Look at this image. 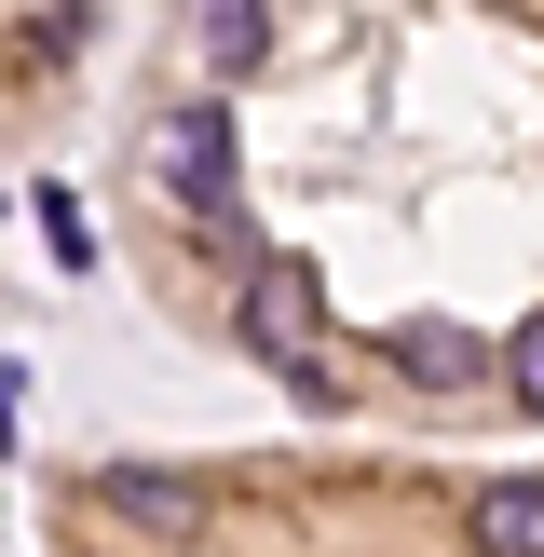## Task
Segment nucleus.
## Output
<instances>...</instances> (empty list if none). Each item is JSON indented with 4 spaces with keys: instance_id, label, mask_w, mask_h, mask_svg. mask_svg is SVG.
<instances>
[{
    "instance_id": "obj_6",
    "label": "nucleus",
    "mask_w": 544,
    "mask_h": 557,
    "mask_svg": "<svg viewBox=\"0 0 544 557\" xmlns=\"http://www.w3.org/2000/svg\"><path fill=\"white\" fill-rule=\"evenodd\" d=\"M109 517H136V531H205V490H190V476H150V462H123V476H109Z\"/></svg>"
},
{
    "instance_id": "obj_3",
    "label": "nucleus",
    "mask_w": 544,
    "mask_h": 557,
    "mask_svg": "<svg viewBox=\"0 0 544 557\" xmlns=\"http://www.w3.org/2000/svg\"><path fill=\"white\" fill-rule=\"evenodd\" d=\"M381 354H395V381H422V395H477V381H490V341L449 326V313H408Z\"/></svg>"
},
{
    "instance_id": "obj_7",
    "label": "nucleus",
    "mask_w": 544,
    "mask_h": 557,
    "mask_svg": "<svg viewBox=\"0 0 544 557\" xmlns=\"http://www.w3.org/2000/svg\"><path fill=\"white\" fill-rule=\"evenodd\" d=\"M490 368H504V395H517V408H531V422H544V313H531V326H517V341H504V354H490Z\"/></svg>"
},
{
    "instance_id": "obj_5",
    "label": "nucleus",
    "mask_w": 544,
    "mask_h": 557,
    "mask_svg": "<svg viewBox=\"0 0 544 557\" xmlns=\"http://www.w3.org/2000/svg\"><path fill=\"white\" fill-rule=\"evenodd\" d=\"M477 557H544V476H490L477 490Z\"/></svg>"
},
{
    "instance_id": "obj_1",
    "label": "nucleus",
    "mask_w": 544,
    "mask_h": 557,
    "mask_svg": "<svg viewBox=\"0 0 544 557\" xmlns=\"http://www.w3.org/2000/svg\"><path fill=\"white\" fill-rule=\"evenodd\" d=\"M232 326H245V354H259V368H286L313 408H341V368H326V286H313V259H245Z\"/></svg>"
},
{
    "instance_id": "obj_4",
    "label": "nucleus",
    "mask_w": 544,
    "mask_h": 557,
    "mask_svg": "<svg viewBox=\"0 0 544 557\" xmlns=\"http://www.w3.org/2000/svg\"><path fill=\"white\" fill-rule=\"evenodd\" d=\"M177 14H190V41H205V69H218V82L272 69V0H177Z\"/></svg>"
},
{
    "instance_id": "obj_2",
    "label": "nucleus",
    "mask_w": 544,
    "mask_h": 557,
    "mask_svg": "<svg viewBox=\"0 0 544 557\" xmlns=\"http://www.w3.org/2000/svg\"><path fill=\"white\" fill-rule=\"evenodd\" d=\"M150 177L177 190L190 218H232V109H218V96H177L150 123Z\"/></svg>"
},
{
    "instance_id": "obj_8",
    "label": "nucleus",
    "mask_w": 544,
    "mask_h": 557,
    "mask_svg": "<svg viewBox=\"0 0 544 557\" xmlns=\"http://www.w3.org/2000/svg\"><path fill=\"white\" fill-rule=\"evenodd\" d=\"M41 245H54V272H82V259H96V232H82V205H69V190H41Z\"/></svg>"
}]
</instances>
